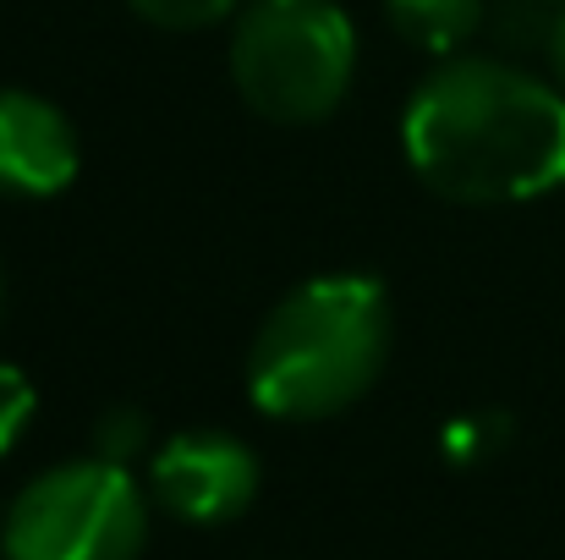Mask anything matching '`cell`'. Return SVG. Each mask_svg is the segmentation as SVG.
Wrapping results in <instances>:
<instances>
[{
  "instance_id": "obj_1",
  "label": "cell",
  "mask_w": 565,
  "mask_h": 560,
  "mask_svg": "<svg viewBox=\"0 0 565 560\" xmlns=\"http://www.w3.org/2000/svg\"><path fill=\"white\" fill-rule=\"evenodd\" d=\"M401 149L450 203L544 198L565 187V94L494 55H445L401 110Z\"/></svg>"
},
{
  "instance_id": "obj_2",
  "label": "cell",
  "mask_w": 565,
  "mask_h": 560,
  "mask_svg": "<svg viewBox=\"0 0 565 560\" xmlns=\"http://www.w3.org/2000/svg\"><path fill=\"white\" fill-rule=\"evenodd\" d=\"M390 341L395 308L374 275H313L258 325L247 347V395L280 423L335 418L374 390Z\"/></svg>"
},
{
  "instance_id": "obj_3",
  "label": "cell",
  "mask_w": 565,
  "mask_h": 560,
  "mask_svg": "<svg viewBox=\"0 0 565 560\" xmlns=\"http://www.w3.org/2000/svg\"><path fill=\"white\" fill-rule=\"evenodd\" d=\"M358 77V28L341 0H247L231 33V83L275 127L330 121Z\"/></svg>"
},
{
  "instance_id": "obj_4",
  "label": "cell",
  "mask_w": 565,
  "mask_h": 560,
  "mask_svg": "<svg viewBox=\"0 0 565 560\" xmlns=\"http://www.w3.org/2000/svg\"><path fill=\"white\" fill-rule=\"evenodd\" d=\"M149 506L121 462L83 456L39 473L6 511V560H138Z\"/></svg>"
},
{
  "instance_id": "obj_5",
  "label": "cell",
  "mask_w": 565,
  "mask_h": 560,
  "mask_svg": "<svg viewBox=\"0 0 565 560\" xmlns=\"http://www.w3.org/2000/svg\"><path fill=\"white\" fill-rule=\"evenodd\" d=\"M258 456L220 429H188L166 440L149 462V495L192 528H220L242 517L258 495Z\"/></svg>"
},
{
  "instance_id": "obj_6",
  "label": "cell",
  "mask_w": 565,
  "mask_h": 560,
  "mask_svg": "<svg viewBox=\"0 0 565 560\" xmlns=\"http://www.w3.org/2000/svg\"><path fill=\"white\" fill-rule=\"evenodd\" d=\"M83 166L77 127L66 110L33 88H0V192L55 198Z\"/></svg>"
},
{
  "instance_id": "obj_7",
  "label": "cell",
  "mask_w": 565,
  "mask_h": 560,
  "mask_svg": "<svg viewBox=\"0 0 565 560\" xmlns=\"http://www.w3.org/2000/svg\"><path fill=\"white\" fill-rule=\"evenodd\" d=\"M390 28L428 50V55H461V44H472V33L483 28V0H384Z\"/></svg>"
},
{
  "instance_id": "obj_8",
  "label": "cell",
  "mask_w": 565,
  "mask_h": 560,
  "mask_svg": "<svg viewBox=\"0 0 565 560\" xmlns=\"http://www.w3.org/2000/svg\"><path fill=\"white\" fill-rule=\"evenodd\" d=\"M143 22L154 28H171V33H198V28H214L225 22L231 11H242L247 0H127Z\"/></svg>"
},
{
  "instance_id": "obj_9",
  "label": "cell",
  "mask_w": 565,
  "mask_h": 560,
  "mask_svg": "<svg viewBox=\"0 0 565 560\" xmlns=\"http://www.w3.org/2000/svg\"><path fill=\"white\" fill-rule=\"evenodd\" d=\"M33 412H39V390H33V379H28L22 369H11V363H0V456L28 434Z\"/></svg>"
},
{
  "instance_id": "obj_10",
  "label": "cell",
  "mask_w": 565,
  "mask_h": 560,
  "mask_svg": "<svg viewBox=\"0 0 565 560\" xmlns=\"http://www.w3.org/2000/svg\"><path fill=\"white\" fill-rule=\"evenodd\" d=\"M94 440H99V456H105V462H121V467H127V462L143 451V440H149V418L132 412V406H116V412L99 418Z\"/></svg>"
},
{
  "instance_id": "obj_11",
  "label": "cell",
  "mask_w": 565,
  "mask_h": 560,
  "mask_svg": "<svg viewBox=\"0 0 565 560\" xmlns=\"http://www.w3.org/2000/svg\"><path fill=\"white\" fill-rule=\"evenodd\" d=\"M550 66H555V88L565 94V11L555 17V28H550Z\"/></svg>"
},
{
  "instance_id": "obj_12",
  "label": "cell",
  "mask_w": 565,
  "mask_h": 560,
  "mask_svg": "<svg viewBox=\"0 0 565 560\" xmlns=\"http://www.w3.org/2000/svg\"><path fill=\"white\" fill-rule=\"evenodd\" d=\"M0 539H6V517H0Z\"/></svg>"
},
{
  "instance_id": "obj_13",
  "label": "cell",
  "mask_w": 565,
  "mask_h": 560,
  "mask_svg": "<svg viewBox=\"0 0 565 560\" xmlns=\"http://www.w3.org/2000/svg\"><path fill=\"white\" fill-rule=\"evenodd\" d=\"M0 297H6V286H0Z\"/></svg>"
}]
</instances>
